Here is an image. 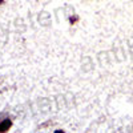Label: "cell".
I'll list each match as a JSON object with an SVG mask.
<instances>
[{
  "label": "cell",
  "instance_id": "cell-1",
  "mask_svg": "<svg viewBox=\"0 0 133 133\" xmlns=\"http://www.w3.org/2000/svg\"><path fill=\"white\" fill-rule=\"evenodd\" d=\"M11 127H12V120H11V118L5 117V118H3V120H0V133L9 130Z\"/></svg>",
  "mask_w": 133,
  "mask_h": 133
},
{
  "label": "cell",
  "instance_id": "cell-2",
  "mask_svg": "<svg viewBox=\"0 0 133 133\" xmlns=\"http://www.w3.org/2000/svg\"><path fill=\"white\" fill-rule=\"evenodd\" d=\"M79 20H80V17L77 16V15H75V16L69 17V24H71V25H73V24H76V23H77V21H79Z\"/></svg>",
  "mask_w": 133,
  "mask_h": 133
},
{
  "label": "cell",
  "instance_id": "cell-3",
  "mask_svg": "<svg viewBox=\"0 0 133 133\" xmlns=\"http://www.w3.org/2000/svg\"><path fill=\"white\" fill-rule=\"evenodd\" d=\"M4 3H5V0H0V5H3Z\"/></svg>",
  "mask_w": 133,
  "mask_h": 133
}]
</instances>
